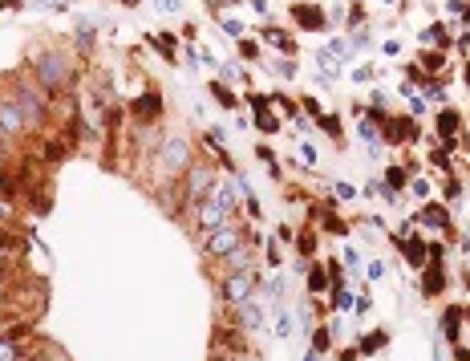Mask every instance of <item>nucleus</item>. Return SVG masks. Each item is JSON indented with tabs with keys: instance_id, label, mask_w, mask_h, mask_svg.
Returning <instances> with one entry per match:
<instances>
[{
	"instance_id": "1",
	"label": "nucleus",
	"mask_w": 470,
	"mask_h": 361,
	"mask_svg": "<svg viewBox=\"0 0 470 361\" xmlns=\"http://www.w3.org/2000/svg\"><path fill=\"white\" fill-rule=\"evenodd\" d=\"M69 73H73V61L65 57V53H41L37 61H33V78H37V86L41 90H61L65 82H69Z\"/></svg>"
},
{
	"instance_id": "2",
	"label": "nucleus",
	"mask_w": 470,
	"mask_h": 361,
	"mask_svg": "<svg viewBox=\"0 0 470 361\" xmlns=\"http://www.w3.org/2000/svg\"><path fill=\"white\" fill-rule=\"evenodd\" d=\"M154 167L158 171H167V175H187L191 171V146H187V138L183 135H167L158 142V159H154Z\"/></svg>"
},
{
	"instance_id": "3",
	"label": "nucleus",
	"mask_w": 470,
	"mask_h": 361,
	"mask_svg": "<svg viewBox=\"0 0 470 361\" xmlns=\"http://www.w3.org/2000/svg\"><path fill=\"white\" fill-rule=\"evenodd\" d=\"M239 244H244V231L235 224H223L215 227V231H207V256H215V260H231L235 252H239Z\"/></svg>"
},
{
	"instance_id": "4",
	"label": "nucleus",
	"mask_w": 470,
	"mask_h": 361,
	"mask_svg": "<svg viewBox=\"0 0 470 361\" xmlns=\"http://www.w3.org/2000/svg\"><path fill=\"white\" fill-rule=\"evenodd\" d=\"M12 97H16V106H21L25 126H41V118H45V93L33 90V86H21Z\"/></svg>"
},
{
	"instance_id": "5",
	"label": "nucleus",
	"mask_w": 470,
	"mask_h": 361,
	"mask_svg": "<svg viewBox=\"0 0 470 361\" xmlns=\"http://www.w3.org/2000/svg\"><path fill=\"white\" fill-rule=\"evenodd\" d=\"M252 288H256V276L244 268V272H231L227 280H223V296L231 301V305H244V301H252Z\"/></svg>"
},
{
	"instance_id": "6",
	"label": "nucleus",
	"mask_w": 470,
	"mask_h": 361,
	"mask_svg": "<svg viewBox=\"0 0 470 361\" xmlns=\"http://www.w3.org/2000/svg\"><path fill=\"white\" fill-rule=\"evenodd\" d=\"M0 130H4V135L29 130V126H25V118H21V106H16V97H12V93H8V97H0Z\"/></svg>"
},
{
	"instance_id": "7",
	"label": "nucleus",
	"mask_w": 470,
	"mask_h": 361,
	"mask_svg": "<svg viewBox=\"0 0 470 361\" xmlns=\"http://www.w3.org/2000/svg\"><path fill=\"white\" fill-rule=\"evenodd\" d=\"M223 224H231V211H227V207H219L215 199L199 203V227H203V231H215V227H223Z\"/></svg>"
},
{
	"instance_id": "8",
	"label": "nucleus",
	"mask_w": 470,
	"mask_h": 361,
	"mask_svg": "<svg viewBox=\"0 0 470 361\" xmlns=\"http://www.w3.org/2000/svg\"><path fill=\"white\" fill-rule=\"evenodd\" d=\"M211 183H215V175H211V167H207V163H203V167H191V171H187V199L207 195V191H211Z\"/></svg>"
},
{
	"instance_id": "9",
	"label": "nucleus",
	"mask_w": 470,
	"mask_h": 361,
	"mask_svg": "<svg viewBox=\"0 0 470 361\" xmlns=\"http://www.w3.org/2000/svg\"><path fill=\"white\" fill-rule=\"evenodd\" d=\"M134 114H138L142 122H150V118H158V114H163V102H158V93H142V97L134 102Z\"/></svg>"
},
{
	"instance_id": "10",
	"label": "nucleus",
	"mask_w": 470,
	"mask_h": 361,
	"mask_svg": "<svg viewBox=\"0 0 470 361\" xmlns=\"http://www.w3.org/2000/svg\"><path fill=\"white\" fill-rule=\"evenodd\" d=\"M235 316H239V325H244V329H252V333H256V329H263V313H259L252 301L235 305Z\"/></svg>"
},
{
	"instance_id": "11",
	"label": "nucleus",
	"mask_w": 470,
	"mask_h": 361,
	"mask_svg": "<svg viewBox=\"0 0 470 361\" xmlns=\"http://www.w3.org/2000/svg\"><path fill=\"white\" fill-rule=\"evenodd\" d=\"M211 199L219 203V207L235 211V187H231V183H219V187H211Z\"/></svg>"
},
{
	"instance_id": "12",
	"label": "nucleus",
	"mask_w": 470,
	"mask_h": 361,
	"mask_svg": "<svg viewBox=\"0 0 470 361\" xmlns=\"http://www.w3.org/2000/svg\"><path fill=\"white\" fill-rule=\"evenodd\" d=\"M296 21L304 25V29H320V25H325L320 8H308V4H296Z\"/></svg>"
},
{
	"instance_id": "13",
	"label": "nucleus",
	"mask_w": 470,
	"mask_h": 361,
	"mask_svg": "<svg viewBox=\"0 0 470 361\" xmlns=\"http://www.w3.org/2000/svg\"><path fill=\"white\" fill-rule=\"evenodd\" d=\"M422 224H426V227H438V231H446V227H450V216H446L442 207H434V203H430L426 211H422Z\"/></svg>"
},
{
	"instance_id": "14",
	"label": "nucleus",
	"mask_w": 470,
	"mask_h": 361,
	"mask_svg": "<svg viewBox=\"0 0 470 361\" xmlns=\"http://www.w3.org/2000/svg\"><path fill=\"white\" fill-rule=\"evenodd\" d=\"M316 61H320V69H325V82H329V78H337V73H341V61H337V57H333V53H325V49H320V53H316Z\"/></svg>"
},
{
	"instance_id": "15",
	"label": "nucleus",
	"mask_w": 470,
	"mask_h": 361,
	"mask_svg": "<svg viewBox=\"0 0 470 361\" xmlns=\"http://www.w3.org/2000/svg\"><path fill=\"white\" fill-rule=\"evenodd\" d=\"M357 135H361V142H365L369 150H377V130H373V122L361 118V122H357Z\"/></svg>"
},
{
	"instance_id": "16",
	"label": "nucleus",
	"mask_w": 470,
	"mask_h": 361,
	"mask_svg": "<svg viewBox=\"0 0 470 361\" xmlns=\"http://www.w3.org/2000/svg\"><path fill=\"white\" fill-rule=\"evenodd\" d=\"M263 37H268V41H272V45L276 49H284V53H292V41H288V33H280V29H268V33H263Z\"/></svg>"
},
{
	"instance_id": "17",
	"label": "nucleus",
	"mask_w": 470,
	"mask_h": 361,
	"mask_svg": "<svg viewBox=\"0 0 470 361\" xmlns=\"http://www.w3.org/2000/svg\"><path fill=\"white\" fill-rule=\"evenodd\" d=\"M0 361H21V349H16V341L0 337Z\"/></svg>"
},
{
	"instance_id": "18",
	"label": "nucleus",
	"mask_w": 470,
	"mask_h": 361,
	"mask_svg": "<svg viewBox=\"0 0 470 361\" xmlns=\"http://www.w3.org/2000/svg\"><path fill=\"white\" fill-rule=\"evenodd\" d=\"M219 25H223V33H227V37H239V33H244L239 16H219Z\"/></svg>"
},
{
	"instance_id": "19",
	"label": "nucleus",
	"mask_w": 470,
	"mask_h": 361,
	"mask_svg": "<svg viewBox=\"0 0 470 361\" xmlns=\"http://www.w3.org/2000/svg\"><path fill=\"white\" fill-rule=\"evenodd\" d=\"M454 126H458V118H454V114L446 110V114L438 118V130H442V135H446V138H454Z\"/></svg>"
},
{
	"instance_id": "20",
	"label": "nucleus",
	"mask_w": 470,
	"mask_h": 361,
	"mask_svg": "<svg viewBox=\"0 0 470 361\" xmlns=\"http://www.w3.org/2000/svg\"><path fill=\"white\" fill-rule=\"evenodd\" d=\"M458 321H462L458 309H450V313H446V321H442V325H446V337H458Z\"/></svg>"
},
{
	"instance_id": "21",
	"label": "nucleus",
	"mask_w": 470,
	"mask_h": 361,
	"mask_svg": "<svg viewBox=\"0 0 470 361\" xmlns=\"http://www.w3.org/2000/svg\"><path fill=\"white\" fill-rule=\"evenodd\" d=\"M211 93L219 97V102H223V106H227V110H235V93H231V90H223V86L215 82V86H211Z\"/></svg>"
},
{
	"instance_id": "22",
	"label": "nucleus",
	"mask_w": 470,
	"mask_h": 361,
	"mask_svg": "<svg viewBox=\"0 0 470 361\" xmlns=\"http://www.w3.org/2000/svg\"><path fill=\"white\" fill-rule=\"evenodd\" d=\"M325 53H333V57L341 61V57H349V53H353V45H349V41H329V49H325Z\"/></svg>"
},
{
	"instance_id": "23",
	"label": "nucleus",
	"mask_w": 470,
	"mask_h": 361,
	"mask_svg": "<svg viewBox=\"0 0 470 361\" xmlns=\"http://www.w3.org/2000/svg\"><path fill=\"white\" fill-rule=\"evenodd\" d=\"M333 195H337L341 203H349V199H357V191H353L349 183H333Z\"/></svg>"
},
{
	"instance_id": "24",
	"label": "nucleus",
	"mask_w": 470,
	"mask_h": 361,
	"mask_svg": "<svg viewBox=\"0 0 470 361\" xmlns=\"http://www.w3.org/2000/svg\"><path fill=\"white\" fill-rule=\"evenodd\" d=\"M154 8H158V12H178L183 0H154Z\"/></svg>"
},
{
	"instance_id": "25",
	"label": "nucleus",
	"mask_w": 470,
	"mask_h": 361,
	"mask_svg": "<svg viewBox=\"0 0 470 361\" xmlns=\"http://www.w3.org/2000/svg\"><path fill=\"white\" fill-rule=\"evenodd\" d=\"M401 183H406V175H401V171H397V167H389V191H397V187H401Z\"/></svg>"
},
{
	"instance_id": "26",
	"label": "nucleus",
	"mask_w": 470,
	"mask_h": 361,
	"mask_svg": "<svg viewBox=\"0 0 470 361\" xmlns=\"http://www.w3.org/2000/svg\"><path fill=\"white\" fill-rule=\"evenodd\" d=\"M276 73H280V78H296V65H292V61H280Z\"/></svg>"
},
{
	"instance_id": "27",
	"label": "nucleus",
	"mask_w": 470,
	"mask_h": 361,
	"mask_svg": "<svg viewBox=\"0 0 470 361\" xmlns=\"http://www.w3.org/2000/svg\"><path fill=\"white\" fill-rule=\"evenodd\" d=\"M369 78H373V69H369V65H357V69H353V82H369Z\"/></svg>"
},
{
	"instance_id": "28",
	"label": "nucleus",
	"mask_w": 470,
	"mask_h": 361,
	"mask_svg": "<svg viewBox=\"0 0 470 361\" xmlns=\"http://www.w3.org/2000/svg\"><path fill=\"white\" fill-rule=\"evenodd\" d=\"M308 284H312V288H316V292H320V288H325V272L316 268V272H312V276H308Z\"/></svg>"
},
{
	"instance_id": "29",
	"label": "nucleus",
	"mask_w": 470,
	"mask_h": 361,
	"mask_svg": "<svg viewBox=\"0 0 470 361\" xmlns=\"http://www.w3.org/2000/svg\"><path fill=\"white\" fill-rule=\"evenodd\" d=\"M414 195H418V199H426V195H430V183L418 179V183H414Z\"/></svg>"
},
{
	"instance_id": "30",
	"label": "nucleus",
	"mask_w": 470,
	"mask_h": 361,
	"mask_svg": "<svg viewBox=\"0 0 470 361\" xmlns=\"http://www.w3.org/2000/svg\"><path fill=\"white\" fill-rule=\"evenodd\" d=\"M446 8H450V12L458 16V12H467V0H446Z\"/></svg>"
},
{
	"instance_id": "31",
	"label": "nucleus",
	"mask_w": 470,
	"mask_h": 361,
	"mask_svg": "<svg viewBox=\"0 0 470 361\" xmlns=\"http://www.w3.org/2000/svg\"><path fill=\"white\" fill-rule=\"evenodd\" d=\"M320 126H325L329 135H337V130H341V122H337V118H320Z\"/></svg>"
},
{
	"instance_id": "32",
	"label": "nucleus",
	"mask_w": 470,
	"mask_h": 361,
	"mask_svg": "<svg viewBox=\"0 0 470 361\" xmlns=\"http://www.w3.org/2000/svg\"><path fill=\"white\" fill-rule=\"evenodd\" d=\"M300 159H304V163H316V150H312V146L304 142V146H300Z\"/></svg>"
},
{
	"instance_id": "33",
	"label": "nucleus",
	"mask_w": 470,
	"mask_h": 361,
	"mask_svg": "<svg viewBox=\"0 0 470 361\" xmlns=\"http://www.w3.org/2000/svg\"><path fill=\"white\" fill-rule=\"evenodd\" d=\"M288 333H292V321H288V316H284V321H280V325H276V337H288Z\"/></svg>"
},
{
	"instance_id": "34",
	"label": "nucleus",
	"mask_w": 470,
	"mask_h": 361,
	"mask_svg": "<svg viewBox=\"0 0 470 361\" xmlns=\"http://www.w3.org/2000/svg\"><path fill=\"white\" fill-rule=\"evenodd\" d=\"M337 305H341V309H353V292H337Z\"/></svg>"
},
{
	"instance_id": "35",
	"label": "nucleus",
	"mask_w": 470,
	"mask_h": 361,
	"mask_svg": "<svg viewBox=\"0 0 470 361\" xmlns=\"http://www.w3.org/2000/svg\"><path fill=\"white\" fill-rule=\"evenodd\" d=\"M37 4H45V8H61L65 0H37Z\"/></svg>"
},
{
	"instance_id": "36",
	"label": "nucleus",
	"mask_w": 470,
	"mask_h": 361,
	"mask_svg": "<svg viewBox=\"0 0 470 361\" xmlns=\"http://www.w3.org/2000/svg\"><path fill=\"white\" fill-rule=\"evenodd\" d=\"M215 4V12H219V8H227V4H239V0H211Z\"/></svg>"
},
{
	"instance_id": "37",
	"label": "nucleus",
	"mask_w": 470,
	"mask_h": 361,
	"mask_svg": "<svg viewBox=\"0 0 470 361\" xmlns=\"http://www.w3.org/2000/svg\"><path fill=\"white\" fill-rule=\"evenodd\" d=\"M4 301H8V296H4V284H0V305H4Z\"/></svg>"
},
{
	"instance_id": "38",
	"label": "nucleus",
	"mask_w": 470,
	"mask_h": 361,
	"mask_svg": "<svg viewBox=\"0 0 470 361\" xmlns=\"http://www.w3.org/2000/svg\"><path fill=\"white\" fill-rule=\"evenodd\" d=\"M385 4H393V0H385Z\"/></svg>"
},
{
	"instance_id": "39",
	"label": "nucleus",
	"mask_w": 470,
	"mask_h": 361,
	"mask_svg": "<svg viewBox=\"0 0 470 361\" xmlns=\"http://www.w3.org/2000/svg\"><path fill=\"white\" fill-rule=\"evenodd\" d=\"M0 329H4V325H0Z\"/></svg>"
},
{
	"instance_id": "40",
	"label": "nucleus",
	"mask_w": 470,
	"mask_h": 361,
	"mask_svg": "<svg viewBox=\"0 0 470 361\" xmlns=\"http://www.w3.org/2000/svg\"><path fill=\"white\" fill-rule=\"evenodd\" d=\"M0 135H4V130H0Z\"/></svg>"
}]
</instances>
